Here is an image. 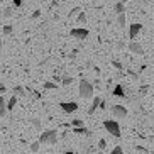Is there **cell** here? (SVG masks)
I'll return each instance as SVG.
<instances>
[{
	"instance_id": "6da1fadb",
	"label": "cell",
	"mask_w": 154,
	"mask_h": 154,
	"mask_svg": "<svg viewBox=\"0 0 154 154\" xmlns=\"http://www.w3.org/2000/svg\"><path fill=\"white\" fill-rule=\"evenodd\" d=\"M80 97L85 98V100L93 97V86L86 82V80H82V82H80Z\"/></svg>"
},
{
	"instance_id": "7a4b0ae2",
	"label": "cell",
	"mask_w": 154,
	"mask_h": 154,
	"mask_svg": "<svg viewBox=\"0 0 154 154\" xmlns=\"http://www.w3.org/2000/svg\"><path fill=\"white\" fill-rule=\"evenodd\" d=\"M56 140H58V132L56 131H46L39 137L41 144H56Z\"/></svg>"
},
{
	"instance_id": "3957f363",
	"label": "cell",
	"mask_w": 154,
	"mask_h": 154,
	"mask_svg": "<svg viewBox=\"0 0 154 154\" xmlns=\"http://www.w3.org/2000/svg\"><path fill=\"white\" fill-rule=\"evenodd\" d=\"M103 127L107 129V132L109 134H112L113 137H120V127H119V124L115 122V120H105L103 122Z\"/></svg>"
},
{
	"instance_id": "277c9868",
	"label": "cell",
	"mask_w": 154,
	"mask_h": 154,
	"mask_svg": "<svg viewBox=\"0 0 154 154\" xmlns=\"http://www.w3.org/2000/svg\"><path fill=\"white\" fill-rule=\"evenodd\" d=\"M71 37H75V39H86L88 37V29H83V27H75L71 29Z\"/></svg>"
},
{
	"instance_id": "5b68a950",
	"label": "cell",
	"mask_w": 154,
	"mask_h": 154,
	"mask_svg": "<svg viewBox=\"0 0 154 154\" xmlns=\"http://www.w3.org/2000/svg\"><path fill=\"white\" fill-rule=\"evenodd\" d=\"M112 113L117 119H125L127 117V109L124 105H113L112 107Z\"/></svg>"
},
{
	"instance_id": "8992f818",
	"label": "cell",
	"mask_w": 154,
	"mask_h": 154,
	"mask_svg": "<svg viewBox=\"0 0 154 154\" xmlns=\"http://www.w3.org/2000/svg\"><path fill=\"white\" fill-rule=\"evenodd\" d=\"M59 107H61L63 112H66V113H71V112H76V110H78V103H76V102H63Z\"/></svg>"
},
{
	"instance_id": "52a82bcc",
	"label": "cell",
	"mask_w": 154,
	"mask_h": 154,
	"mask_svg": "<svg viewBox=\"0 0 154 154\" xmlns=\"http://www.w3.org/2000/svg\"><path fill=\"white\" fill-rule=\"evenodd\" d=\"M129 51H131V53H134V54H137V56H142V54H144L142 46H140L139 42H136V41H132L131 44H129Z\"/></svg>"
},
{
	"instance_id": "ba28073f",
	"label": "cell",
	"mask_w": 154,
	"mask_h": 154,
	"mask_svg": "<svg viewBox=\"0 0 154 154\" xmlns=\"http://www.w3.org/2000/svg\"><path fill=\"white\" fill-rule=\"evenodd\" d=\"M140 31H142V24H139V22L132 24L131 29H129V36H131V39H136L137 34H139Z\"/></svg>"
},
{
	"instance_id": "9c48e42d",
	"label": "cell",
	"mask_w": 154,
	"mask_h": 154,
	"mask_svg": "<svg viewBox=\"0 0 154 154\" xmlns=\"http://www.w3.org/2000/svg\"><path fill=\"white\" fill-rule=\"evenodd\" d=\"M7 103H5V100H4V97H0V117H5L7 115Z\"/></svg>"
},
{
	"instance_id": "30bf717a",
	"label": "cell",
	"mask_w": 154,
	"mask_h": 154,
	"mask_svg": "<svg viewBox=\"0 0 154 154\" xmlns=\"http://www.w3.org/2000/svg\"><path fill=\"white\" fill-rule=\"evenodd\" d=\"M100 103H102V98H100V97H97V98H93V105H91V109L88 110V113L91 115V113H93V112L97 110V107H100Z\"/></svg>"
},
{
	"instance_id": "8fae6325",
	"label": "cell",
	"mask_w": 154,
	"mask_h": 154,
	"mask_svg": "<svg viewBox=\"0 0 154 154\" xmlns=\"http://www.w3.org/2000/svg\"><path fill=\"white\" fill-rule=\"evenodd\" d=\"M73 132H75V134H85V136H90V131H88V129H86V127H75V129H73Z\"/></svg>"
},
{
	"instance_id": "7c38bea8",
	"label": "cell",
	"mask_w": 154,
	"mask_h": 154,
	"mask_svg": "<svg viewBox=\"0 0 154 154\" xmlns=\"http://www.w3.org/2000/svg\"><path fill=\"white\" fill-rule=\"evenodd\" d=\"M113 9H115V12H117V14H124V12H125V9H124V2H117Z\"/></svg>"
},
{
	"instance_id": "4fadbf2b",
	"label": "cell",
	"mask_w": 154,
	"mask_h": 154,
	"mask_svg": "<svg viewBox=\"0 0 154 154\" xmlns=\"http://www.w3.org/2000/svg\"><path fill=\"white\" fill-rule=\"evenodd\" d=\"M113 95H115V97H124V88H122V85H117L115 88H113Z\"/></svg>"
},
{
	"instance_id": "5bb4252c",
	"label": "cell",
	"mask_w": 154,
	"mask_h": 154,
	"mask_svg": "<svg viewBox=\"0 0 154 154\" xmlns=\"http://www.w3.org/2000/svg\"><path fill=\"white\" fill-rule=\"evenodd\" d=\"M78 24H83V26L86 24V15H85V12H82V10L78 12Z\"/></svg>"
},
{
	"instance_id": "9a60e30c",
	"label": "cell",
	"mask_w": 154,
	"mask_h": 154,
	"mask_svg": "<svg viewBox=\"0 0 154 154\" xmlns=\"http://www.w3.org/2000/svg\"><path fill=\"white\" fill-rule=\"evenodd\" d=\"M71 82H73V78H71V76H68V75H66V76H63V78H61V83H63L64 86L71 85Z\"/></svg>"
},
{
	"instance_id": "2e32d148",
	"label": "cell",
	"mask_w": 154,
	"mask_h": 154,
	"mask_svg": "<svg viewBox=\"0 0 154 154\" xmlns=\"http://www.w3.org/2000/svg\"><path fill=\"white\" fill-rule=\"evenodd\" d=\"M15 103H17V98H15V97H12V98L9 100V103H7V109L12 110V109L15 107Z\"/></svg>"
},
{
	"instance_id": "e0dca14e",
	"label": "cell",
	"mask_w": 154,
	"mask_h": 154,
	"mask_svg": "<svg viewBox=\"0 0 154 154\" xmlns=\"http://www.w3.org/2000/svg\"><path fill=\"white\" fill-rule=\"evenodd\" d=\"M125 26V14H119V27Z\"/></svg>"
},
{
	"instance_id": "ac0fdd59",
	"label": "cell",
	"mask_w": 154,
	"mask_h": 154,
	"mask_svg": "<svg viewBox=\"0 0 154 154\" xmlns=\"http://www.w3.org/2000/svg\"><path fill=\"white\" fill-rule=\"evenodd\" d=\"M39 146H41V142H32V144H31V151H32V152H39Z\"/></svg>"
},
{
	"instance_id": "d6986e66",
	"label": "cell",
	"mask_w": 154,
	"mask_h": 154,
	"mask_svg": "<svg viewBox=\"0 0 154 154\" xmlns=\"http://www.w3.org/2000/svg\"><path fill=\"white\" fill-rule=\"evenodd\" d=\"M71 125L73 127H82L83 125V120H82V119H75V120H71Z\"/></svg>"
},
{
	"instance_id": "ffe728a7",
	"label": "cell",
	"mask_w": 154,
	"mask_h": 154,
	"mask_svg": "<svg viewBox=\"0 0 154 154\" xmlns=\"http://www.w3.org/2000/svg\"><path fill=\"white\" fill-rule=\"evenodd\" d=\"M44 88H46V90H54L56 85H54L53 82H46V83H44Z\"/></svg>"
},
{
	"instance_id": "44dd1931",
	"label": "cell",
	"mask_w": 154,
	"mask_h": 154,
	"mask_svg": "<svg viewBox=\"0 0 154 154\" xmlns=\"http://www.w3.org/2000/svg\"><path fill=\"white\" fill-rule=\"evenodd\" d=\"M32 125L36 127L37 131H41V122H39V119H32Z\"/></svg>"
},
{
	"instance_id": "7402d4cb",
	"label": "cell",
	"mask_w": 154,
	"mask_h": 154,
	"mask_svg": "<svg viewBox=\"0 0 154 154\" xmlns=\"http://www.w3.org/2000/svg\"><path fill=\"white\" fill-rule=\"evenodd\" d=\"M136 152H142V154H147V152H149V151L146 149V147H142V146H137V147H136Z\"/></svg>"
},
{
	"instance_id": "603a6c76",
	"label": "cell",
	"mask_w": 154,
	"mask_h": 154,
	"mask_svg": "<svg viewBox=\"0 0 154 154\" xmlns=\"http://www.w3.org/2000/svg\"><path fill=\"white\" fill-rule=\"evenodd\" d=\"M4 34H5V36L12 34V27H10V26H4Z\"/></svg>"
},
{
	"instance_id": "cb8c5ba5",
	"label": "cell",
	"mask_w": 154,
	"mask_h": 154,
	"mask_svg": "<svg viewBox=\"0 0 154 154\" xmlns=\"http://www.w3.org/2000/svg\"><path fill=\"white\" fill-rule=\"evenodd\" d=\"M98 147H100V149H105V147H107V142H105V139H100V140H98Z\"/></svg>"
},
{
	"instance_id": "d4e9b609",
	"label": "cell",
	"mask_w": 154,
	"mask_h": 154,
	"mask_svg": "<svg viewBox=\"0 0 154 154\" xmlns=\"http://www.w3.org/2000/svg\"><path fill=\"white\" fill-rule=\"evenodd\" d=\"M134 4H137V5H142V7H146V5H147V0H134Z\"/></svg>"
},
{
	"instance_id": "484cf974",
	"label": "cell",
	"mask_w": 154,
	"mask_h": 154,
	"mask_svg": "<svg viewBox=\"0 0 154 154\" xmlns=\"http://www.w3.org/2000/svg\"><path fill=\"white\" fill-rule=\"evenodd\" d=\"M10 15H12V9L9 7V9L4 10V17H10Z\"/></svg>"
},
{
	"instance_id": "4316f807",
	"label": "cell",
	"mask_w": 154,
	"mask_h": 154,
	"mask_svg": "<svg viewBox=\"0 0 154 154\" xmlns=\"http://www.w3.org/2000/svg\"><path fill=\"white\" fill-rule=\"evenodd\" d=\"M78 12H80V7H75V9H73L71 12H69V17H73V15H76Z\"/></svg>"
},
{
	"instance_id": "83f0119b",
	"label": "cell",
	"mask_w": 154,
	"mask_h": 154,
	"mask_svg": "<svg viewBox=\"0 0 154 154\" xmlns=\"http://www.w3.org/2000/svg\"><path fill=\"white\" fill-rule=\"evenodd\" d=\"M112 154H122V147H120V146H117V147L112 151Z\"/></svg>"
},
{
	"instance_id": "f1b7e54d",
	"label": "cell",
	"mask_w": 154,
	"mask_h": 154,
	"mask_svg": "<svg viewBox=\"0 0 154 154\" xmlns=\"http://www.w3.org/2000/svg\"><path fill=\"white\" fill-rule=\"evenodd\" d=\"M112 64H113V66H115L117 69H122V64L119 63V61H112Z\"/></svg>"
},
{
	"instance_id": "f546056e",
	"label": "cell",
	"mask_w": 154,
	"mask_h": 154,
	"mask_svg": "<svg viewBox=\"0 0 154 154\" xmlns=\"http://www.w3.org/2000/svg\"><path fill=\"white\" fill-rule=\"evenodd\" d=\"M147 90H149V86H146V85H144V86H140V95H144Z\"/></svg>"
},
{
	"instance_id": "4dcf8cb0",
	"label": "cell",
	"mask_w": 154,
	"mask_h": 154,
	"mask_svg": "<svg viewBox=\"0 0 154 154\" xmlns=\"http://www.w3.org/2000/svg\"><path fill=\"white\" fill-rule=\"evenodd\" d=\"M39 15H41V12H39V10H36V12L31 15V19H39Z\"/></svg>"
},
{
	"instance_id": "1f68e13d",
	"label": "cell",
	"mask_w": 154,
	"mask_h": 154,
	"mask_svg": "<svg viewBox=\"0 0 154 154\" xmlns=\"http://www.w3.org/2000/svg\"><path fill=\"white\" fill-rule=\"evenodd\" d=\"M129 75H131V76L134 78V80H137V78H139V75H136L134 71H129Z\"/></svg>"
},
{
	"instance_id": "d6a6232c",
	"label": "cell",
	"mask_w": 154,
	"mask_h": 154,
	"mask_svg": "<svg viewBox=\"0 0 154 154\" xmlns=\"http://www.w3.org/2000/svg\"><path fill=\"white\" fill-rule=\"evenodd\" d=\"M14 91H17V93H22V86H17V88H14Z\"/></svg>"
},
{
	"instance_id": "836d02e7",
	"label": "cell",
	"mask_w": 154,
	"mask_h": 154,
	"mask_svg": "<svg viewBox=\"0 0 154 154\" xmlns=\"http://www.w3.org/2000/svg\"><path fill=\"white\" fill-rule=\"evenodd\" d=\"M14 5H15V7H19V5H22V0H15V4H14Z\"/></svg>"
},
{
	"instance_id": "e575fe53",
	"label": "cell",
	"mask_w": 154,
	"mask_h": 154,
	"mask_svg": "<svg viewBox=\"0 0 154 154\" xmlns=\"http://www.w3.org/2000/svg\"><path fill=\"white\" fill-rule=\"evenodd\" d=\"M5 90H7V88H5V86H4V85L0 86V93H4V91H5Z\"/></svg>"
},
{
	"instance_id": "d590c367",
	"label": "cell",
	"mask_w": 154,
	"mask_h": 154,
	"mask_svg": "<svg viewBox=\"0 0 154 154\" xmlns=\"http://www.w3.org/2000/svg\"><path fill=\"white\" fill-rule=\"evenodd\" d=\"M0 51H2V41H0Z\"/></svg>"
},
{
	"instance_id": "8d00e7d4",
	"label": "cell",
	"mask_w": 154,
	"mask_h": 154,
	"mask_svg": "<svg viewBox=\"0 0 154 154\" xmlns=\"http://www.w3.org/2000/svg\"><path fill=\"white\" fill-rule=\"evenodd\" d=\"M90 2H97V0H90Z\"/></svg>"
},
{
	"instance_id": "74e56055",
	"label": "cell",
	"mask_w": 154,
	"mask_h": 154,
	"mask_svg": "<svg viewBox=\"0 0 154 154\" xmlns=\"http://www.w3.org/2000/svg\"><path fill=\"white\" fill-rule=\"evenodd\" d=\"M2 2H4V0H0V4H2Z\"/></svg>"
},
{
	"instance_id": "f35d334b",
	"label": "cell",
	"mask_w": 154,
	"mask_h": 154,
	"mask_svg": "<svg viewBox=\"0 0 154 154\" xmlns=\"http://www.w3.org/2000/svg\"><path fill=\"white\" fill-rule=\"evenodd\" d=\"M122 2H127V0H122Z\"/></svg>"
}]
</instances>
